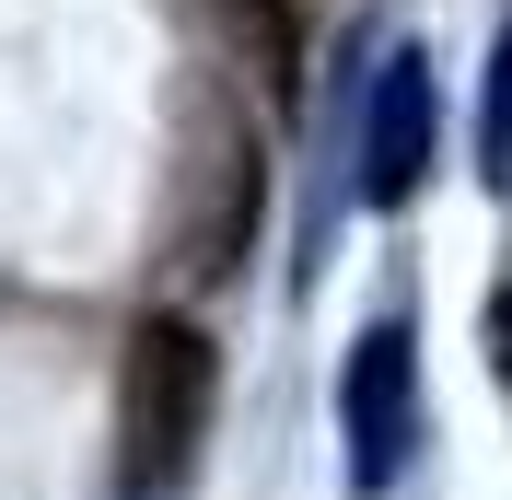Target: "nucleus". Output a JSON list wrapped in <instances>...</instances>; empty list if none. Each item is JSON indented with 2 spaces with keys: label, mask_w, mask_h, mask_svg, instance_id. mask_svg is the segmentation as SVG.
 Instances as JSON below:
<instances>
[{
  "label": "nucleus",
  "mask_w": 512,
  "mask_h": 500,
  "mask_svg": "<svg viewBox=\"0 0 512 500\" xmlns=\"http://www.w3.org/2000/svg\"><path fill=\"white\" fill-rule=\"evenodd\" d=\"M338 431H350V489L361 500H384L419 466V349H408L396 314L361 326L350 361H338Z\"/></svg>",
  "instance_id": "2"
},
{
  "label": "nucleus",
  "mask_w": 512,
  "mask_h": 500,
  "mask_svg": "<svg viewBox=\"0 0 512 500\" xmlns=\"http://www.w3.org/2000/svg\"><path fill=\"white\" fill-rule=\"evenodd\" d=\"M478 163H489V187L512 198V35H501V59H489V117H478Z\"/></svg>",
  "instance_id": "5"
},
{
  "label": "nucleus",
  "mask_w": 512,
  "mask_h": 500,
  "mask_svg": "<svg viewBox=\"0 0 512 500\" xmlns=\"http://www.w3.org/2000/svg\"><path fill=\"white\" fill-rule=\"evenodd\" d=\"M210 407H222V349L187 314H152L128 338V384H117V431H128V489H163V477L198 466L210 442Z\"/></svg>",
  "instance_id": "1"
},
{
  "label": "nucleus",
  "mask_w": 512,
  "mask_h": 500,
  "mask_svg": "<svg viewBox=\"0 0 512 500\" xmlns=\"http://www.w3.org/2000/svg\"><path fill=\"white\" fill-rule=\"evenodd\" d=\"M233 35H245V59H268V82H291V59H303V12L291 0H210Z\"/></svg>",
  "instance_id": "4"
},
{
  "label": "nucleus",
  "mask_w": 512,
  "mask_h": 500,
  "mask_svg": "<svg viewBox=\"0 0 512 500\" xmlns=\"http://www.w3.org/2000/svg\"><path fill=\"white\" fill-rule=\"evenodd\" d=\"M431 152H443L431 59H419V47H396V59L373 70V94H361V198H373V210H408L419 175H431Z\"/></svg>",
  "instance_id": "3"
},
{
  "label": "nucleus",
  "mask_w": 512,
  "mask_h": 500,
  "mask_svg": "<svg viewBox=\"0 0 512 500\" xmlns=\"http://www.w3.org/2000/svg\"><path fill=\"white\" fill-rule=\"evenodd\" d=\"M489 361H501V384H512V291H489Z\"/></svg>",
  "instance_id": "6"
}]
</instances>
